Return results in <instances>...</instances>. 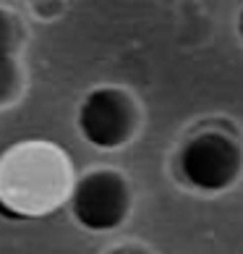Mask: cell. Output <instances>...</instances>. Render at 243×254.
<instances>
[{
	"label": "cell",
	"mask_w": 243,
	"mask_h": 254,
	"mask_svg": "<svg viewBox=\"0 0 243 254\" xmlns=\"http://www.w3.org/2000/svg\"><path fill=\"white\" fill-rule=\"evenodd\" d=\"M55 144L24 142L0 160V204L29 218L55 210L71 191V171Z\"/></svg>",
	"instance_id": "1"
},
{
	"label": "cell",
	"mask_w": 243,
	"mask_h": 254,
	"mask_svg": "<svg viewBox=\"0 0 243 254\" xmlns=\"http://www.w3.org/2000/svg\"><path fill=\"white\" fill-rule=\"evenodd\" d=\"M178 184L201 196H220L243 181V142L236 131L204 126L186 136L173 157Z\"/></svg>",
	"instance_id": "2"
},
{
	"label": "cell",
	"mask_w": 243,
	"mask_h": 254,
	"mask_svg": "<svg viewBox=\"0 0 243 254\" xmlns=\"http://www.w3.org/2000/svg\"><path fill=\"white\" fill-rule=\"evenodd\" d=\"M68 207L84 231L110 233L128 220L134 194L123 173L113 168H97L71 184Z\"/></svg>",
	"instance_id": "3"
},
{
	"label": "cell",
	"mask_w": 243,
	"mask_h": 254,
	"mask_svg": "<svg viewBox=\"0 0 243 254\" xmlns=\"http://www.w3.org/2000/svg\"><path fill=\"white\" fill-rule=\"evenodd\" d=\"M142 113L136 100L120 87H97L81 100L76 113L79 134L97 149H120L136 136Z\"/></svg>",
	"instance_id": "4"
},
{
	"label": "cell",
	"mask_w": 243,
	"mask_h": 254,
	"mask_svg": "<svg viewBox=\"0 0 243 254\" xmlns=\"http://www.w3.org/2000/svg\"><path fill=\"white\" fill-rule=\"evenodd\" d=\"M21 87V71H18L16 58H0V105L11 102Z\"/></svg>",
	"instance_id": "5"
},
{
	"label": "cell",
	"mask_w": 243,
	"mask_h": 254,
	"mask_svg": "<svg viewBox=\"0 0 243 254\" xmlns=\"http://www.w3.org/2000/svg\"><path fill=\"white\" fill-rule=\"evenodd\" d=\"M18 45V26L16 18L0 8V58H11Z\"/></svg>",
	"instance_id": "6"
},
{
	"label": "cell",
	"mask_w": 243,
	"mask_h": 254,
	"mask_svg": "<svg viewBox=\"0 0 243 254\" xmlns=\"http://www.w3.org/2000/svg\"><path fill=\"white\" fill-rule=\"evenodd\" d=\"M113 254H152V252L144 249V247H123V249H118Z\"/></svg>",
	"instance_id": "7"
},
{
	"label": "cell",
	"mask_w": 243,
	"mask_h": 254,
	"mask_svg": "<svg viewBox=\"0 0 243 254\" xmlns=\"http://www.w3.org/2000/svg\"><path fill=\"white\" fill-rule=\"evenodd\" d=\"M236 34H238V42L243 45V5L238 8V18H236Z\"/></svg>",
	"instance_id": "8"
}]
</instances>
